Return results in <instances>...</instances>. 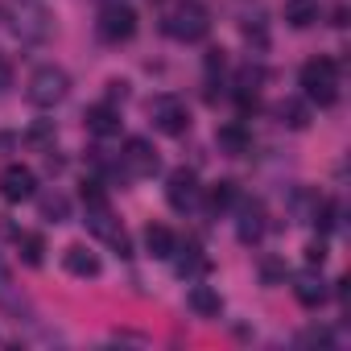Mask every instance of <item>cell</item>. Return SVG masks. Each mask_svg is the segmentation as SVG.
Returning <instances> with one entry per match:
<instances>
[{
	"label": "cell",
	"instance_id": "8",
	"mask_svg": "<svg viewBox=\"0 0 351 351\" xmlns=\"http://www.w3.org/2000/svg\"><path fill=\"white\" fill-rule=\"evenodd\" d=\"M120 173L124 178H153V173L161 169V161H157V149L145 141V136H128L124 141V153H120Z\"/></svg>",
	"mask_w": 351,
	"mask_h": 351
},
{
	"label": "cell",
	"instance_id": "17",
	"mask_svg": "<svg viewBox=\"0 0 351 351\" xmlns=\"http://www.w3.org/2000/svg\"><path fill=\"white\" fill-rule=\"evenodd\" d=\"M87 128L95 136H116L120 132V112L112 104H95V108H87Z\"/></svg>",
	"mask_w": 351,
	"mask_h": 351
},
{
	"label": "cell",
	"instance_id": "27",
	"mask_svg": "<svg viewBox=\"0 0 351 351\" xmlns=\"http://www.w3.org/2000/svg\"><path fill=\"white\" fill-rule=\"evenodd\" d=\"M83 207H99V203H108V191H104V182L99 178H83Z\"/></svg>",
	"mask_w": 351,
	"mask_h": 351
},
{
	"label": "cell",
	"instance_id": "29",
	"mask_svg": "<svg viewBox=\"0 0 351 351\" xmlns=\"http://www.w3.org/2000/svg\"><path fill=\"white\" fill-rule=\"evenodd\" d=\"M322 261H326V244H322V240H314V244H306V265H314V269H322Z\"/></svg>",
	"mask_w": 351,
	"mask_h": 351
},
{
	"label": "cell",
	"instance_id": "3",
	"mask_svg": "<svg viewBox=\"0 0 351 351\" xmlns=\"http://www.w3.org/2000/svg\"><path fill=\"white\" fill-rule=\"evenodd\" d=\"M66 91H71V75L62 66H38L25 83V99L34 108H54L66 99Z\"/></svg>",
	"mask_w": 351,
	"mask_h": 351
},
{
	"label": "cell",
	"instance_id": "9",
	"mask_svg": "<svg viewBox=\"0 0 351 351\" xmlns=\"http://www.w3.org/2000/svg\"><path fill=\"white\" fill-rule=\"evenodd\" d=\"M34 195H38V173L29 165L13 161V165L0 169V199H5V203H25Z\"/></svg>",
	"mask_w": 351,
	"mask_h": 351
},
{
	"label": "cell",
	"instance_id": "19",
	"mask_svg": "<svg viewBox=\"0 0 351 351\" xmlns=\"http://www.w3.org/2000/svg\"><path fill=\"white\" fill-rule=\"evenodd\" d=\"M240 203V186L232 182V178H223V182H215L211 191H207V211L211 215H219V211H232Z\"/></svg>",
	"mask_w": 351,
	"mask_h": 351
},
{
	"label": "cell",
	"instance_id": "22",
	"mask_svg": "<svg viewBox=\"0 0 351 351\" xmlns=\"http://www.w3.org/2000/svg\"><path fill=\"white\" fill-rule=\"evenodd\" d=\"M17 252H21V261H25L29 269H38V265L46 261V240H42L38 232H17Z\"/></svg>",
	"mask_w": 351,
	"mask_h": 351
},
{
	"label": "cell",
	"instance_id": "28",
	"mask_svg": "<svg viewBox=\"0 0 351 351\" xmlns=\"http://www.w3.org/2000/svg\"><path fill=\"white\" fill-rule=\"evenodd\" d=\"M261 277H265V285H277V281H285V261L269 256V261L261 265Z\"/></svg>",
	"mask_w": 351,
	"mask_h": 351
},
{
	"label": "cell",
	"instance_id": "14",
	"mask_svg": "<svg viewBox=\"0 0 351 351\" xmlns=\"http://www.w3.org/2000/svg\"><path fill=\"white\" fill-rule=\"evenodd\" d=\"M145 252H149L153 261H169L173 252H178V240H173V232H169L165 223H149V228H145Z\"/></svg>",
	"mask_w": 351,
	"mask_h": 351
},
{
	"label": "cell",
	"instance_id": "12",
	"mask_svg": "<svg viewBox=\"0 0 351 351\" xmlns=\"http://www.w3.org/2000/svg\"><path fill=\"white\" fill-rule=\"evenodd\" d=\"M215 145H219L228 157H244V153H252V132H248L240 120H228V124H219Z\"/></svg>",
	"mask_w": 351,
	"mask_h": 351
},
{
	"label": "cell",
	"instance_id": "7",
	"mask_svg": "<svg viewBox=\"0 0 351 351\" xmlns=\"http://www.w3.org/2000/svg\"><path fill=\"white\" fill-rule=\"evenodd\" d=\"M203 199V186H199V173L191 165H178V169H169V178H165V203L173 211H195Z\"/></svg>",
	"mask_w": 351,
	"mask_h": 351
},
{
	"label": "cell",
	"instance_id": "26",
	"mask_svg": "<svg viewBox=\"0 0 351 351\" xmlns=\"http://www.w3.org/2000/svg\"><path fill=\"white\" fill-rule=\"evenodd\" d=\"M244 42H248V46H256V50H269V29H265V17H256V21L248 17V21H244Z\"/></svg>",
	"mask_w": 351,
	"mask_h": 351
},
{
	"label": "cell",
	"instance_id": "32",
	"mask_svg": "<svg viewBox=\"0 0 351 351\" xmlns=\"http://www.w3.org/2000/svg\"><path fill=\"white\" fill-rule=\"evenodd\" d=\"M223 66H228L223 50H207V75H215V71H223Z\"/></svg>",
	"mask_w": 351,
	"mask_h": 351
},
{
	"label": "cell",
	"instance_id": "23",
	"mask_svg": "<svg viewBox=\"0 0 351 351\" xmlns=\"http://www.w3.org/2000/svg\"><path fill=\"white\" fill-rule=\"evenodd\" d=\"M277 120H281L285 128H306V124H310V108H306L302 99H281V104H277Z\"/></svg>",
	"mask_w": 351,
	"mask_h": 351
},
{
	"label": "cell",
	"instance_id": "13",
	"mask_svg": "<svg viewBox=\"0 0 351 351\" xmlns=\"http://www.w3.org/2000/svg\"><path fill=\"white\" fill-rule=\"evenodd\" d=\"M62 265H66L71 277H99V256H95L87 244H71V248L62 252Z\"/></svg>",
	"mask_w": 351,
	"mask_h": 351
},
{
	"label": "cell",
	"instance_id": "31",
	"mask_svg": "<svg viewBox=\"0 0 351 351\" xmlns=\"http://www.w3.org/2000/svg\"><path fill=\"white\" fill-rule=\"evenodd\" d=\"M108 99H112V104H116V99L124 104V99H128V83H124V79H112V83H108Z\"/></svg>",
	"mask_w": 351,
	"mask_h": 351
},
{
	"label": "cell",
	"instance_id": "20",
	"mask_svg": "<svg viewBox=\"0 0 351 351\" xmlns=\"http://www.w3.org/2000/svg\"><path fill=\"white\" fill-rule=\"evenodd\" d=\"M318 0H285V21L293 25V29H310L314 21H318Z\"/></svg>",
	"mask_w": 351,
	"mask_h": 351
},
{
	"label": "cell",
	"instance_id": "2",
	"mask_svg": "<svg viewBox=\"0 0 351 351\" xmlns=\"http://www.w3.org/2000/svg\"><path fill=\"white\" fill-rule=\"evenodd\" d=\"M298 83H302L306 99H314L318 108H335L339 104V62L335 58H310L298 71Z\"/></svg>",
	"mask_w": 351,
	"mask_h": 351
},
{
	"label": "cell",
	"instance_id": "11",
	"mask_svg": "<svg viewBox=\"0 0 351 351\" xmlns=\"http://www.w3.org/2000/svg\"><path fill=\"white\" fill-rule=\"evenodd\" d=\"M236 207H240V211H236V215H240V219H236L240 240H244V244H256V240L265 236V228H269V223H265V207H261L256 199H244V203H236Z\"/></svg>",
	"mask_w": 351,
	"mask_h": 351
},
{
	"label": "cell",
	"instance_id": "30",
	"mask_svg": "<svg viewBox=\"0 0 351 351\" xmlns=\"http://www.w3.org/2000/svg\"><path fill=\"white\" fill-rule=\"evenodd\" d=\"M298 343H322V347H330L335 339H330V330H322V326H310V330H302V339Z\"/></svg>",
	"mask_w": 351,
	"mask_h": 351
},
{
	"label": "cell",
	"instance_id": "15",
	"mask_svg": "<svg viewBox=\"0 0 351 351\" xmlns=\"http://www.w3.org/2000/svg\"><path fill=\"white\" fill-rule=\"evenodd\" d=\"M186 302H191V310L199 314V318H219V310H223V298H219V289H211V285H191V293H186Z\"/></svg>",
	"mask_w": 351,
	"mask_h": 351
},
{
	"label": "cell",
	"instance_id": "10",
	"mask_svg": "<svg viewBox=\"0 0 351 351\" xmlns=\"http://www.w3.org/2000/svg\"><path fill=\"white\" fill-rule=\"evenodd\" d=\"M293 298L306 306V310H318L326 298H330V289H326V281H322V273L310 265V269H302V273H293Z\"/></svg>",
	"mask_w": 351,
	"mask_h": 351
},
{
	"label": "cell",
	"instance_id": "1",
	"mask_svg": "<svg viewBox=\"0 0 351 351\" xmlns=\"http://www.w3.org/2000/svg\"><path fill=\"white\" fill-rule=\"evenodd\" d=\"M161 29L173 38V42H203L207 34H211V9L203 5V0H178L169 13H165V21H161Z\"/></svg>",
	"mask_w": 351,
	"mask_h": 351
},
{
	"label": "cell",
	"instance_id": "25",
	"mask_svg": "<svg viewBox=\"0 0 351 351\" xmlns=\"http://www.w3.org/2000/svg\"><path fill=\"white\" fill-rule=\"evenodd\" d=\"M50 141H54V120H42V124H34V128L25 132V145H29V149H42V153H46Z\"/></svg>",
	"mask_w": 351,
	"mask_h": 351
},
{
	"label": "cell",
	"instance_id": "4",
	"mask_svg": "<svg viewBox=\"0 0 351 351\" xmlns=\"http://www.w3.org/2000/svg\"><path fill=\"white\" fill-rule=\"evenodd\" d=\"M95 34H99V42H108V46L132 42V34H136V13H132V5H124V0L104 5V13H99V21H95Z\"/></svg>",
	"mask_w": 351,
	"mask_h": 351
},
{
	"label": "cell",
	"instance_id": "16",
	"mask_svg": "<svg viewBox=\"0 0 351 351\" xmlns=\"http://www.w3.org/2000/svg\"><path fill=\"white\" fill-rule=\"evenodd\" d=\"M46 34H50V13L46 9H25L17 17V38L21 42H42Z\"/></svg>",
	"mask_w": 351,
	"mask_h": 351
},
{
	"label": "cell",
	"instance_id": "24",
	"mask_svg": "<svg viewBox=\"0 0 351 351\" xmlns=\"http://www.w3.org/2000/svg\"><path fill=\"white\" fill-rule=\"evenodd\" d=\"M207 269H211V261H207V256H203L199 248H186V256L178 261V273H182L186 281H199V277H203Z\"/></svg>",
	"mask_w": 351,
	"mask_h": 351
},
{
	"label": "cell",
	"instance_id": "21",
	"mask_svg": "<svg viewBox=\"0 0 351 351\" xmlns=\"http://www.w3.org/2000/svg\"><path fill=\"white\" fill-rule=\"evenodd\" d=\"M0 310H9V314H17V318H21V310H25V298L17 293V285H13V273H9L5 256H0Z\"/></svg>",
	"mask_w": 351,
	"mask_h": 351
},
{
	"label": "cell",
	"instance_id": "18",
	"mask_svg": "<svg viewBox=\"0 0 351 351\" xmlns=\"http://www.w3.org/2000/svg\"><path fill=\"white\" fill-rule=\"evenodd\" d=\"M38 211H42L46 223H66L71 219V199L62 191H46V195H38Z\"/></svg>",
	"mask_w": 351,
	"mask_h": 351
},
{
	"label": "cell",
	"instance_id": "5",
	"mask_svg": "<svg viewBox=\"0 0 351 351\" xmlns=\"http://www.w3.org/2000/svg\"><path fill=\"white\" fill-rule=\"evenodd\" d=\"M87 232L95 236V240H104L116 256H132V244H128V236H124V228H120V219L112 215V207L108 203H99V207H87Z\"/></svg>",
	"mask_w": 351,
	"mask_h": 351
},
{
	"label": "cell",
	"instance_id": "6",
	"mask_svg": "<svg viewBox=\"0 0 351 351\" xmlns=\"http://www.w3.org/2000/svg\"><path fill=\"white\" fill-rule=\"evenodd\" d=\"M149 120H153V128L165 132V136H182V132L191 128L186 99H178V95H153V99H149Z\"/></svg>",
	"mask_w": 351,
	"mask_h": 351
}]
</instances>
